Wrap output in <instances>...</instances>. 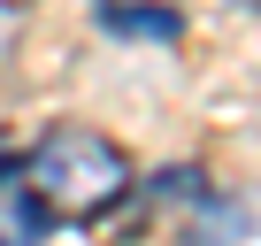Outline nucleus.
I'll use <instances>...</instances> for the list:
<instances>
[{
    "label": "nucleus",
    "mask_w": 261,
    "mask_h": 246,
    "mask_svg": "<svg viewBox=\"0 0 261 246\" xmlns=\"http://www.w3.org/2000/svg\"><path fill=\"white\" fill-rule=\"evenodd\" d=\"M23 177L39 185V200H46L54 215H69V208H77V215H100V208L123 200L130 162H123L100 131H46V139L31 146Z\"/></svg>",
    "instance_id": "1"
},
{
    "label": "nucleus",
    "mask_w": 261,
    "mask_h": 246,
    "mask_svg": "<svg viewBox=\"0 0 261 246\" xmlns=\"http://www.w3.org/2000/svg\"><path fill=\"white\" fill-rule=\"evenodd\" d=\"M100 23L108 31H146V39H177L169 8H139V0H100Z\"/></svg>",
    "instance_id": "2"
}]
</instances>
